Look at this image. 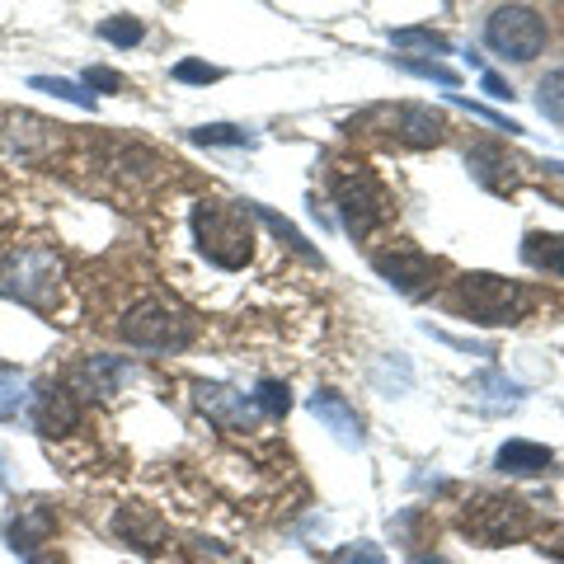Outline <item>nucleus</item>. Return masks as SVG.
Wrapping results in <instances>:
<instances>
[{
  "mask_svg": "<svg viewBox=\"0 0 564 564\" xmlns=\"http://www.w3.org/2000/svg\"><path fill=\"white\" fill-rule=\"evenodd\" d=\"M311 414L325 423V429L339 437L344 447H358L362 443V423H358V414L348 410V404L334 395V391H321V395H311Z\"/></svg>",
  "mask_w": 564,
  "mask_h": 564,
  "instance_id": "2eb2a0df",
  "label": "nucleus"
},
{
  "mask_svg": "<svg viewBox=\"0 0 564 564\" xmlns=\"http://www.w3.org/2000/svg\"><path fill=\"white\" fill-rule=\"evenodd\" d=\"M240 207H245V212H254V217H259L263 226H269V231H273L278 240H288V245H292V250H296V254H302V259H315V250H311V240H306L302 231H296V226H292V221H282V217H278V212H269V207H263V203H240Z\"/></svg>",
  "mask_w": 564,
  "mask_h": 564,
  "instance_id": "a211bd4d",
  "label": "nucleus"
},
{
  "mask_svg": "<svg viewBox=\"0 0 564 564\" xmlns=\"http://www.w3.org/2000/svg\"><path fill=\"white\" fill-rule=\"evenodd\" d=\"M85 85H90V90H104V95H118L122 76H118V70H109V66H90V70H85Z\"/></svg>",
  "mask_w": 564,
  "mask_h": 564,
  "instance_id": "c85d7f7f",
  "label": "nucleus"
},
{
  "mask_svg": "<svg viewBox=\"0 0 564 564\" xmlns=\"http://www.w3.org/2000/svg\"><path fill=\"white\" fill-rule=\"evenodd\" d=\"M480 85H485V95H489V99H513V90H508V80H503V76H494V70H485Z\"/></svg>",
  "mask_w": 564,
  "mask_h": 564,
  "instance_id": "2f4dec72",
  "label": "nucleus"
},
{
  "mask_svg": "<svg viewBox=\"0 0 564 564\" xmlns=\"http://www.w3.org/2000/svg\"><path fill=\"white\" fill-rule=\"evenodd\" d=\"M118 334L132 348H151V352H180L193 344V321L188 315L165 302V296H141L137 306L122 311Z\"/></svg>",
  "mask_w": 564,
  "mask_h": 564,
  "instance_id": "39448f33",
  "label": "nucleus"
},
{
  "mask_svg": "<svg viewBox=\"0 0 564 564\" xmlns=\"http://www.w3.org/2000/svg\"><path fill=\"white\" fill-rule=\"evenodd\" d=\"M52 532H57V518H52L47 508H29V513H20V518L6 527L10 545H14V551H24V555H33L39 545H47Z\"/></svg>",
  "mask_w": 564,
  "mask_h": 564,
  "instance_id": "dca6fc26",
  "label": "nucleus"
},
{
  "mask_svg": "<svg viewBox=\"0 0 564 564\" xmlns=\"http://www.w3.org/2000/svg\"><path fill=\"white\" fill-rule=\"evenodd\" d=\"M141 33H147V29H141L137 14H113V20H104V24H99V39H104V43H113V47H137V43H141Z\"/></svg>",
  "mask_w": 564,
  "mask_h": 564,
  "instance_id": "412c9836",
  "label": "nucleus"
},
{
  "mask_svg": "<svg viewBox=\"0 0 564 564\" xmlns=\"http://www.w3.org/2000/svg\"><path fill=\"white\" fill-rule=\"evenodd\" d=\"M174 80H184V85H212V80H221V70L207 66V62H180V66H174Z\"/></svg>",
  "mask_w": 564,
  "mask_h": 564,
  "instance_id": "cd10ccee",
  "label": "nucleus"
},
{
  "mask_svg": "<svg viewBox=\"0 0 564 564\" xmlns=\"http://www.w3.org/2000/svg\"><path fill=\"white\" fill-rule=\"evenodd\" d=\"M118 536H128L132 545H147V551H155V541H161V522L147 518L141 508H122V513H118Z\"/></svg>",
  "mask_w": 564,
  "mask_h": 564,
  "instance_id": "6ab92c4d",
  "label": "nucleus"
},
{
  "mask_svg": "<svg viewBox=\"0 0 564 564\" xmlns=\"http://www.w3.org/2000/svg\"><path fill=\"white\" fill-rule=\"evenodd\" d=\"M494 462H499V470L503 475H518V480H532V475H545L551 470V447H541V443H527V437H513V443H503L499 447V456H494Z\"/></svg>",
  "mask_w": 564,
  "mask_h": 564,
  "instance_id": "4468645a",
  "label": "nucleus"
},
{
  "mask_svg": "<svg viewBox=\"0 0 564 564\" xmlns=\"http://www.w3.org/2000/svg\"><path fill=\"white\" fill-rule=\"evenodd\" d=\"M33 90H47V95H57V99H70V104H80V109H95V95H85V90H80V85H70V80L33 76Z\"/></svg>",
  "mask_w": 564,
  "mask_h": 564,
  "instance_id": "393cba45",
  "label": "nucleus"
},
{
  "mask_svg": "<svg viewBox=\"0 0 564 564\" xmlns=\"http://www.w3.org/2000/svg\"><path fill=\"white\" fill-rule=\"evenodd\" d=\"M536 104H541V113H545V118L564 122V70H551V76L536 85Z\"/></svg>",
  "mask_w": 564,
  "mask_h": 564,
  "instance_id": "4be33fe9",
  "label": "nucleus"
},
{
  "mask_svg": "<svg viewBox=\"0 0 564 564\" xmlns=\"http://www.w3.org/2000/svg\"><path fill=\"white\" fill-rule=\"evenodd\" d=\"M193 391H198V404L221 423V429H250L254 423V400L226 391V386H207V381H198Z\"/></svg>",
  "mask_w": 564,
  "mask_h": 564,
  "instance_id": "ddd939ff",
  "label": "nucleus"
},
{
  "mask_svg": "<svg viewBox=\"0 0 564 564\" xmlns=\"http://www.w3.org/2000/svg\"><path fill=\"white\" fill-rule=\"evenodd\" d=\"M334 564H386V560H381L377 545H367V541H362V545H348V551L334 560Z\"/></svg>",
  "mask_w": 564,
  "mask_h": 564,
  "instance_id": "7c9ffc66",
  "label": "nucleus"
},
{
  "mask_svg": "<svg viewBox=\"0 0 564 564\" xmlns=\"http://www.w3.org/2000/svg\"><path fill=\"white\" fill-rule=\"evenodd\" d=\"M352 128L381 132L386 141H400V147H437L447 132V122H443V113L423 109V104H386V109L362 113Z\"/></svg>",
  "mask_w": 564,
  "mask_h": 564,
  "instance_id": "0eeeda50",
  "label": "nucleus"
},
{
  "mask_svg": "<svg viewBox=\"0 0 564 564\" xmlns=\"http://www.w3.org/2000/svg\"><path fill=\"white\" fill-rule=\"evenodd\" d=\"M193 141H203V147H250V132L245 128H231V122H212V128H198Z\"/></svg>",
  "mask_w": 564,
  "mask_h": 564,
  "instance_id": "b1692460",
  "label": "nucleus"
},
{
  "mask_svg": "<svg viewBox=\"0 0 564 564\" xmlns=\"http://www.w3.org/2000/svg\"><path fill=\"white\" fill-rule=\"evenodd\" d=\"M395 43L400 47H429V52H447L452 47L443 33H433V29H395Z\"/></svg>",
  "mask_w": 564,
  "mask_h": 564,
  "instance_id": "a878e982",
  "label": "nucleus"
},
{
  "mask_svg": "<svg viewBox=\"0 0 564 564\" xmlns=\"http://www.w3.org/2000/svg\"><path fill=\"white\" fill-rule=\"evenodd\" d=\"M400 66H404V70H414V76H423V80H437V85H456V80H462L452 66H437V62H414V57H400Z\"/></svg>",
  "mask_w": 564,
  "mask_h": 564,
  "instance_id": "bb28decb",
  "label": "nucleus"
},
{
  "mask_svg": "<svg viewBox=\"0 0 564 564\" xmlns=\"http://www.w3.org/2000/svg\"><path fill=\"white\" fill-rule=\"evenodd\" d=\"M377 273L391 282L395 292L419 296V292H429V282H433V273H437V263L423 254V250H414V245H395V250L377 254Z\"/></svg>",
  "mask_w": 564,
  "mask_h": 564,
  "instance_id": "9d476101",
  "label": "nucleus"
},
{
  "mask_svg": "<svg viewBox=\"0 0 564 564\" xmlns=\"http://www.w3.org/2000/svg\"><path fill=\"white\" fill-rule=\"evenodd\" d=\"M466 536H475L480 545H508L527 536V527H532V513H527L522 499H508V494H475L466 503Z\"/></svg>",
  "mask_w": 564,
  "mask_h": 564,
  "instance_id": "423d86ee",
  "label": "nucleus"
},
{
  "mask_svg": "<svg viewBox=\"0 0 564 564\" xmlns=\"http://www.w3.org/2000/svg\"><path fill=\"white\" fill-rule=\"evenodd\" d=\"M475 391H499V400H508V404H513V400L522 395V386L503 381L499 372H485V377H475Z\"/></svg>",
  "mask_w": 564,
  "mask_h": 564,
  "instance_id": "c756f323",
  "label": "nucleus"
},
{
  "mask_svg": "<svg viewBox=\"0 0 564 564\" xmlns=\"http://www.w3.org/2000/svg\"><path fill=\"white\" fill-rule=\"evenodd\" d=\"M66 128H52V122L33 118V113H0V155L6 161H20V165H33L57 147V137Z\"/></svg>",
  "mask_w": 564,
  "mask_h": 564,
  "instance_id": "1a4fd4ad",
  "label": "nucleus"
},
{
  "mask_svg": "<svg viewBox=\"0 0 564 564\" xmlns=\"http://www.w3.org/2000/svg\"><path fill=\"white\" fill-rule=\"evenodd\" d=\"M250 212L240 203H198L193 207V240L207 254V263L217 269H245L254 254V231H250Z\"/></svg>",
  "mask_w": 564,
  "mask_h": 564,
  "instance_id": "f03ea898",
  "label": "nucleus"
},
{
  "mask_svg": "<svg viewBox=\"0 0 564 564\" xmlns=\"http://www.w3.org/2000/svg\"><path fill=\"white\" fill-rule=\"evenodd\" d=\"M329 193H334V207L348 226L352 240H367L377 226L391 221V193L381 188V180L362 165H334L329 170Z\"/></svg>",
  "mask_w": 564,
  "mask_h": 564,
  "instance_id": "7ed1b4c3",
  "label": "nucleus"
},
{
  "mask_svg": "<svg viewBox=\"0 0 564 564\" xmlns=\"http://www.w3.org/2000/svg\"><path fill=\"white\" fill-rule=\"evenodd\" d=\"M62 282H66V269L47 245H10L0 254V296H10V302H20L29 311L57 315Z\"/></svg>",
  "mask_w": 564,
  "mask_h": 564,
  "instance_id": "f257e3e1",
  "label": "nucleus"
},
{
  "mask_svg": "<svg viewBox=\"0 0 564 564\" xmlns=\"http://www.w3.org/2000/svg\"><path fill=\"white\" fill-rule=\"evenodd\" d=\"M522 259L532 263V269H541V273L564 278V236H551V231H527V236H522Z\"/></svg>",
  "mask_w": 564,
  "mask_h": 564,
  "instance_id": "f3484780",
  "label": "nucleus"
},
{
  "mask_svg": "<svg viewBox=\"0 0 564 564\" xmlns=\"http://www.w3.org/2000/svg\"><path fill=\"white\" fill-rule=\"evenodd\" d=\"M452 306L475 325H518L532 296H527L522 282L494 278V273H466L452 288Z\"/></svg>",
  "mask_w": 564,
  "mask_h": 564,
  "instance_id": "20e7f679",
  "label": "nucleus"
},
{
  "mask_svg": "<svg viewBox=\"0 0 564 564\" xmlns=\"http://www.w3.org/2000/svg\"><path fill=\"white\" fill-rule=\"evenodd\" d=\"M122 381H132V367L118 362V358H104V352H95V358H80V362L66 372V391H70V395L104 400V395H118Z\"/></svg>",
  "mask_w": 564,
  "mask_h": 564,
  "instance_id": "9b49d317",
  "label": "nucleus"
},
{
  "mask_svg": "<svg viewBox=\"0 0 564 564\" xmlns=\"http://www.w3.org/2000/svg\"><path fill=\"white\" fill-rule=\"evenodd\" d=\"M414 564H452V560H443V555H419Z\"/></svg>",
  "mask_w": 564,
  "mask_h": 564,
  "instance_id": "473e14b6",
  "label": "nucleus"
},
{
  "mask_svg": "<svg viewBox=\"0 0 564 564\" xmlns=\"http://www.w3.org/2000/svg\"><path fill=\"white\" fill-rule=\"evenodd\" d=\"M29 410V381L20 372H0V419L14 423Z\"/></svg>",
  "mask_w": 564,
  "mask_h": 564,
  "instance_id": "aec40b11",
  "label": "nucleus"
},
{
  "mask_svg": "<svg viewBox=\"0 0 564 564\" xmlns=\"http://www.w3.org/2000/svg\"><path fill=\"white\" fill-rule=\"evenodd\" d=\"M485 43L508 62H532V57H541V47H545V20L536 10H527V6H503V10L489 14Z\"/></svg>",
  "mask_w": 564,
  "mask_h": 564,
  "instance_id": "6e6552de",
  "label": "nucleus"
},
{
  "mask_svg": "<svg viewBox=\"0 0 564 564\" xmlns=\"http://www.w3.org/2000/svg\"><path fill=\"white\" fill-rule=\"evenodd\" d=\"M80 423V410H76V395L66 386H47L43 395H33V429L43 437H62Z\"/></svg>",
  "mask_w": 564,
  "mask_h": 564,
  "instance_id": "f8f14e48",
  "label": "nucleus"
},
{
  "mask_svg": "<svg viewBox=\"0 0 564 564\" xmlns=\"http://www.w3.org/2000/svg\"><path fill=\"white\" fill-rule=\"evenodd\" d=\"M560 551H564V536H560Z\"/></svg>",
  "mask_w": 564,
  "mask_h": 564,
  "instance_id": "72a5a7b5",
  "label": "nucleus"
},
{
  "mask_svg": "<svg viewBox=\"0 0 564 564\" xmlns=\"http://www.w3.org/2000/svg\"><path fill=\"white\" fill-rule=\"evenodd\" d=\"M254 410L282 419V414L292 410V391H288L282 381H259V391H254Z\"/></svg>",
  "mask_w": 564,
  "mask_h": 564,
  "instance_id": "5701e85b",
  "label": "nucleus"
}]
</instances>
